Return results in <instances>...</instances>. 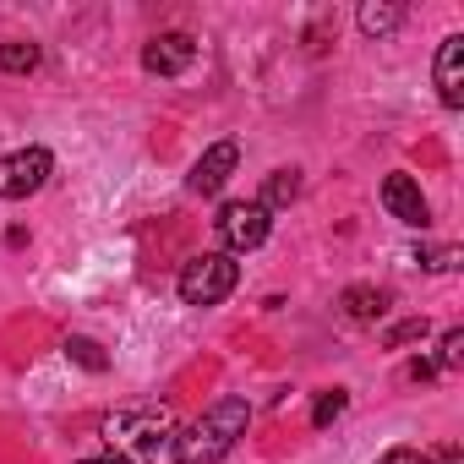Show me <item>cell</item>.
<instances>
[{"mask_svg": "<svg viewBox=\"0 0 464 464\" xmlns=\"http://www.w3.org/2000/svg\"><path fill=\"white\" fill-rule=\"evenodd\" d=\"M246 426H252V404L246 399H218L202 420L175 431V442H169L175 464H218V459H229L236 442L246 437Z\"/></svg>", "mask_w": 464, "mask_h": 464, "instance_id": "obj_1", "label": "cell"}, {"mask_svg": "<svg viewBox=\"0 0 464 464\" xmlns=\"http://www.w3.org/2000/svg\"><path fill=\"white\" fill-rule=\"evenodd\" d=\"M104 437H110V448H121V453H131V459H153L159 448L175 442V415H169L164 404L115 410V415H104Z\"/></svg>", "mask_w": 464, "mask_h": 464, "instance_id": "obj_2", "label": "cell"}, {"mask_svg": "<svg viewBox=\"0 0 464 464\" xmlns=\"http://www.w3.org/2000/svg\"><path fill=\"white\" fill-rule=\"evenodd\" d=\"M236 285H241V263L224 257V252L191 257V263L180 268V279H175V290H180L186 306H218L224 295H236Z\"/></svg>", "mask_w": 464, "mask_h": 464, "instance_id": "obj_3", "label": "cell"}, {"mask_svg": "<svg viewBox=\"0 0 464 464\" xmlns=\"http://www.w3.org/2000/svg\"><path fill=\"white\" fill-rule=\"evenodd\" d=\"M213 229H218V241H224V257H241V252H257L263 241H268V229H274V213L252 197H236V202H224L218 208V218H213Z\"/></svg>", "mask_w": 464, "mask_h": 464, "instance_id": "obj_4", "label": "cell"}, {"mask_svg": "<svg viewBox=\"0 0 464 464\" xmlns=\"http://www.w3.org/2000/svg\"><path fill=\"white\" fill-rule=\"evenodd\" d=\"M50 175H55V153H50V148H17V153H0V202H23V197L44 191Z\"/></svg>", "mask_w": 464, "mask_h": 464, "instance_id": "obj_5", "label": "cell"}, {"mask_svg": "<svg viewBox=\"0 0 464 464\" xmlns=\"http://www.w3.org/2000/svg\"><path fill=\"white\" fill-rule=\"evenodd\" d=\"M191 61H197V39L180 34V28H175V34H159V39L142 44V72H148V77H180Z\"/></svg>", "mask_w": 464, "mask_h": 464, "instance_id": "obj_6", "label": "cell"}, {"mask_svg": "<svg viewBox=\"0 0 464 464\" xmlns=\"http://www.w3.org/2000/svg\"><path fill=\"white\" fill-rule=\"evenodd\" d=\"M236 164H241V142H213V148L191 164L186 186H191L197 197H218V191H224V180L236 175Z\"/></svg>", "mask_w": 464, "mask_h": 464, "instance_id": "obj_7", "label": "cell"}, {"mask_svg": "<svg viewBox=\"0 0 464 464\" xmlns=\"http://www.w3.org/2000/svg\"><path fill=\"white\" fill-rule=\"evenodd\" d=\"M431 77H437V99H442L448 110H464V34H448V39L437 44Z\"/></svg>", "mask_w": 464, "mask_h": 464, "instance_id": "obj_8", "label": "cell"}, {"mask_svg": "<svg viewBox=\"0 0 464 464\" xmlns=\"http://www.w3.org/2000/svg\"><path fill=\"white\" fill-rule=\"evenodd\" d=\"M382 208H388L399 224H410V229H426V224H431V208H426L415 175H388V180H382Z\"/></svg>", "mask_w": 464, "mask_h": 464, "instance_id": "obj_9", "label": "cell"}, {"mask_svg": "<svg viewBox=\"0 0 464 464\" xmlns=\"http://www.w3.org/2000/svg\"><path fill=\"white\" fill-rule=\"evenodd\" d=\"M388 306H393V295H388L382 285H350V290L339 295V312H344V323H377Z\"/></svg>", "mask_w": 464, "mask_h": 464, "instance_id": "obj_10", "label": "cell"}, {"mask_svg": "<svg viewBox=\"0 0 464 464\" xmlns=\"http://www.w3.org/2000/svg\"><path fill=\"white\" fill-rule=\"evenodd\" d=\"M355 23H361V34H366V39H388V34H399L404 6H393V0H366V6L355 12Z\"/></svg>", "mask_w": 464, "mask_h": 464, "instance_id": "obj_11", "label": "cell"}, {"mask_svg": "<svg viewBox=\"0 0 464 464\" xmlns=\"http://www.w3.org/2000/svg\"><path fill=\"white\" fill-rule=\"evenodd\" d=\"M39 61H44V50L28 44V39L0 44V77H28V72H39Z\"/></svg>", "mask_w": 464, "mask_h": 464, "instance_id": "obj_12", "label": "cell"}, {"mask_svg": "<svg viewBox=\"0 0 464 464\" xmlns=\"http://www.w3.org/2000/svg\"><path fill=\"white\" fill-rule=\"evenodd\" d=\"M295 197H301V169H274L257 202H263V208L274 213V208H285V202H295Z\"/></svg>", "mask_w": 464, "mask_h": 464, "instance_id": "obj_13", "label": "cell"}, {"mask_svg": "<svg viewBox=\"0 0 464 464\" xmlns=\"http://www.w3.org/2000/svg\"><path fill=\"white\" fill-rule=\"evenodd\" d=\"M66 361H77L82 372H110L104 344H99V339H88V334H72V339H66Z\"/></svg>", "mask_w": 464, "mask_h": 464, "instance_id": "obj_14", "label": "cell"}, {"mask_svg": "<svg viewBox=\"0 0 464 464\" xmlns=\"http://www.w3.org/2000/svg\"><path fill=\"white\" fill-rule=\"evenodd\" d=\"M344 410H350V393H344V388H328V393H317V404H312V426L328 431Z\"/></svg>", "mask_w": 464, "mask_h": 464, "instance_id": "obj_15", "label": "cell"}, {"mask_svg": "<svg viewBox=\"0 0 464 464\" xmlns=\"http://www.w3.org/2000/svg\"><path fill=\"white\" fill-rule=\"evenodd\" d=\"M426 334H431L426 317H404V323H393V328L382 334V344H388V350H404V344H415V339H426Z\"/></svg>", "mask_w": 464, "mask_h": 464, "instance_id": "obj_16", "label": "cell"}, {"mask_svg": "<svg viewBox=\"0 0 464 464\" xmlns=\"http://www.w3.org/2000/svg\"><path fill=\"white\" fill-rule=\"evenodd\" d=\"M431 366H437V372H459V366H464V328H448V334H442Z\"/></svg>", "mask_w": 464, "mask_h": 464, "instance_id": "obj_17", "label": "cell"}, {"mask_svg": "<svg viewBox=\"0 0 464 464\" xmlns=\"http://www.w3.org/2000/svg\"><path fill=\"white\" fill-rule=\"evenodd\" d=\"M415 263H420V268H431V274H442V268H453V263H459V252H453V246H420V252H415Z\"/></svg>", "mask_w": 464, "mask_h": 464, "instance_id": "obj_18", "label": "cell"}, {"mask_svg": "<svg viewBox=\"0 0 464 464\" xmlns=\"http://www.w3.org/2000/svg\"><path fill=\"white\" fill-rule=\"evenodd\" d=\"M420 464H464V448H459V442H442V448L420 453Z\"/></svg>", "mask_w": 464, "mask_h": 464, "instance_id": "obj_19", "label": "cell"}, {"mask_svg": "<svg viewBox=\"0 0 464 464\" xmlns=\"http://www.w3.org/2000/svg\"><path fill=\"white\" fill-rule=\"evenodd\" d=\"M377 464H420V448H388Z\"/></svg>", "mask_w": 464, "mask_h": 464, "instance_id": "obj_20", "label": "cell"}, {"mask_svg": "<svg viewBox=\"0 0 464 464\" xmlns=\"http://www.w3.org/2000/svg\"><path fill=\"white\" fill-rule=\"evenodd\" d=\"M404 377H410V382H431V377H437V366L420 355V361H410V372H404Z\"/></svg>", "mask_w": 464, "mask_h": 464, "instance_id": "obj_21", "label": "cell"}, {"mask_svg": "<svg viewBox=\"0 0 464 464\" xmlns=\"http://www.w3.org/2000/svg\"><path fill=\"white\" fill-rule=\"evenodd\" d=\"M82 464H126L121 453H99V459H82Z\"/></svg>", "mask_w": 464, "mask_h": 464, "instance_id": "obj_22", "label": "cell"}]
</instances>
